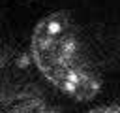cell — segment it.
Returning a JSON list of instances; mask_svg holds the SVG:
<instances>
[{"label": "cell", "instance_id": "obj_2", "mask_svg": "<svg viewBox=\"0 0 120 113\" xmlns=\"http://www.w3.org/2000/svg\"><path fill=\"white\" fill-rule=\"evenodd\" d=\"M0 109L4 111H54L49 102L38 92L30 89H17V90H0Z\"/></svg>", "mask_w": 120, "mask_h": 113}, {"label": "cell", "instance_id": "obj_3", "mask_svg": "<svg viewBox=\"0 0 120 113\" xmlns=\"http://www.w3.org/2000/svg\"><path fill=\"white\" fill-rule=\"evenodd\" d=\"M92 113H120V104H111L103 107H94Z\"/></svg>", "mask_w": 120, "mask_h": 113}, {"label": "cell", "instance_id": "obj_1", "mask_svg": "<svg viewBox=\"0 0 120 113\" xmlns=\"http://www.w3.org/2000/svg\"><path fill=\"white\" fill-rule=\"evenodd\" d=\"M30 56L38 72L71 100L90 102L99 94L101 77L68 11H52L38 21L30 36Z\"/></svg>", "mask_w": 120, "mask_h": 113}]
</instances>
